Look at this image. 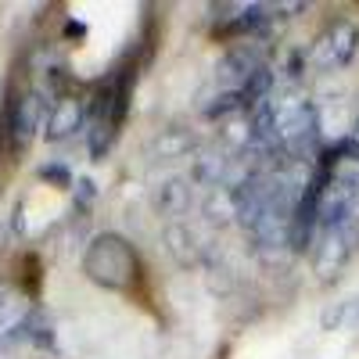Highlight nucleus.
I'll use <instances>...</instances> for the list:
<instances>
[{"label":"nucleus","instance_id":"f257e3e1","mask_svg":"<svg viewBox=\"0 0 359 359\" xmlns=\"http://www.w3.org/2000/svg\"><path fill=\"white\" fill-rule=\"evenodd\" d=\"M255 133L266 140L269 151H287V155H306L316 147L320 137V118L316 108L306 101H269L255 115Z\"/></svg>","mask_w":359,"mask_h":359},{"label":"nucleus","instance_id":"f03ea898","mask_svg":"<svg viewBox=\"0 0 359 359\" xmlns=\"http://www.w3.org/2000/svg\"><path fill=\"white\" fill-rule=\"evenodd\" d=\"M83 269H86V277L94 284L123 291V287H130L140 277V259H137V252H133V245L126 241V237L101 233L97 241L86 248Z\"/></svg>","mask_w":359,"mask_h":359},{"label":"nucleus","instance_id":"7ed1b4c3","mask_svg":"<svg viewBox=\"0 0 359 359\" xmlns=\"http://www.w3.org/2000/svg\"><path fill=\"white\" fill-rule=\"evenodd\" d=\"M355 47H359V29H355V22L338 18V22H331V25H327L323 33L316 36L309 57H313V65H316L320 72H338V69H345L352 57H355Z\"/></svg>","mask_w":359,"mask_h":359},{"label":"nucleus","instance_id":"20e7f679","mask_svg":"<svg viewBox=\"0 0 359 359\" xmlns=\"http://www.w3.org/2000/svg\"><path fill=\"white\" fill-rule=\"evenodd\" d=\"M355 241H359V223H355V219H345L341 226L323 230L320 255H316L320 277H334V269H341V266L348 262V255L355 252Z\"/></svg>","mask_w":359,"mask_h":359},{"label":"nucleus","instance_id":"39448f33","mask_svg":"<svg viewBox=\"0 0 359 359\" xmlns=\"http://www.w3.org/2000/svg\"><path fill=\"white\" fill-rule=\"evenodd\" d=\"M43 123V97L40 94H25L15 101L11 108V144H15V151H25L29 140L36 137Z\"/></svg>","mask_w":359,"mask_h":359},{"label":"nucleus","instance_id":"423d86ee","mask_svg":"<svg viewBox=\"0 0 359 359\" xmlns=\"http://www.w3.org/2000/svg\"><path fill=\"white\" fill-rule=\"evenodd\" d=\"M259 69H262L259 50H252V47H233L223 62H219V79H223L230 90H241Z\"/></svg>","mask_w":359,"mask_h":359},{"label":"nucleus","instance_id":"0eeeda50","mask_svg":"<svg viewBox=\"0 0 359 359\" xmlns=\"http://www.w3.org/2000/svg\"><path fill=\"white\" fill-rule=\"evenodd\" d=\"M83 118H86L83 104H79L76 97H62V101H57V108L50 111L47 137H50V140H65V137H72V133L83 126Z\"/></svg>","mask_w":359,"mask_h":359},{"label":"nucleus","instance_id":"6e6552de","mask_svg":"<svg viewBox=\"0 0 359 359\" xmlns=\"http://www.w3.org/2000/svg\"><path fill=\"white\" fill-rule=\"evenodd\" d=\"M40 176H43V180H54V184H62V187L69 184V169H65V165H43Z\"/></svg>","mask_w":359,"mask_h":359}]
</instances>
